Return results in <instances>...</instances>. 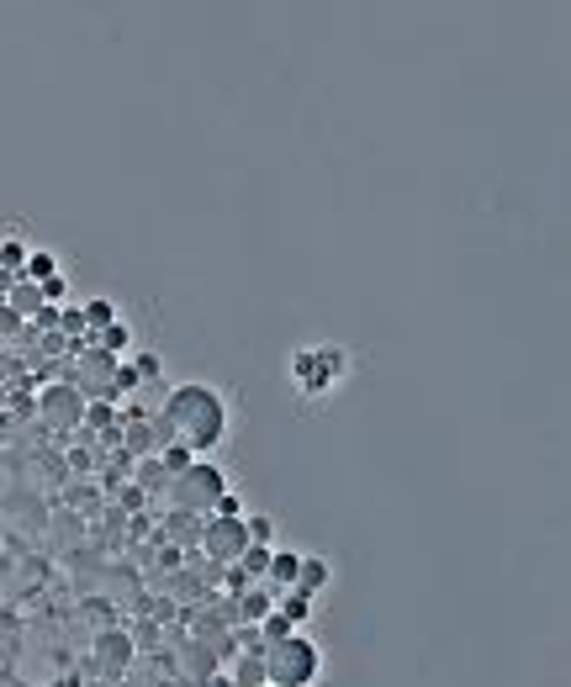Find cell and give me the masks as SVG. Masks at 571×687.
<instances>
[{
    "instance_id": "obj_11",
    "label": "cell",
    "mask_w": 571,
    "mask_h": 687,
    "mask_svg": "<svg viewBox=\"0 0 571 687\" xmlns=\"http://www.w3.org/2000/svg\"><path fill=\"white\" fill-rule=\"evenodd\" d=\"M217 666H223V656H217V645H207V640H191V645H186V672H191L196 682H212Z\"/></svg>"
},
{
    "instance_id": "obj_21",
    "label": "cell",
    "mask_w": 571,
    "mask_h": 687,
    "mask_svg": "<svg viewBox=\"0 0 571 687\" xmlns=\"http://www.w3.org/2000/svg\"><path fill=\"white\" fill-rule=\"evenodd\" d=\"M191 460H196V455H191V450H186V444H180V439H175V444H164V450H159V466L170 471V476H175V471H186Z\"/></svg>"
},
{
    "instance_id": "obj_10",
    "label": "cell",
    "mask_w": 571,
    "mask_h": 687,
    "mask_svg": "<svg viewBox=\"0 0 571 687\" xmlns=\"http://www.w3.org/2000/svg\"><path fill=\"white\" fill-rule=\"evenodd\" d=\"M6 307H11L22 323H32V318H38V312L48 307V302H43V286H32V281H16V286L6 291Z\"/></svg>"
},
{
    "instance_id": "obj_19",
    "label": "cell",
    "mask_w": 571,
    "mask_h": 687,
    "mask_svg": "<svg viewBox=\"0 0 571 687\" xmlns=\"http://www.w3.org/2000/svg\"><path fill=\"white\" fill-rule=\"evenodd\" d=\"M275 614H286L291 624H302V619L312 614V598H307V592H297V587H286V598H281V608H275Z\"/></svg>"
},
{
    "instance_id": "obj_5",
    "label": "cell",
    "mask_w": 571,
    "mask_h": 687,
    "mask_svg": "<svg viewBox=\"0 0 571 687\" xmlns=\"http://www.w3.org/2000/svg\"><path fill=\"white\" fill-rule=\"evenodd\" d=\"M244 550H249V529H244V518H223V513H212L207 524H201V555H207L212 566H233Z\"/></svg>"
},
{
    "instance_id": "obj_22",
    "label": "cell",
    "mask_w": 571,
    "mask_h": 687,
    "mask_svg": "<svg viewBox=\"0 0 571 687\" xmlns=\"http://www.w3.org/2000/svg\"><path fill=\"white\" fill-rule=\"evenodd\" d=\"M244 529H249V545H270L275 540V524L265 513H244Z\"/></svg>"
},
{
    "instance_id": "obj_12",
    "label": "cell",
    "mask_w": 571,
    "mask_h": 687,
    "mask_svg": "<svg viewBox=\"0 0 571 687\" xmlns=\"http://www.w3.org/2000/svg\"><path fill=\"white\" fill-rule=\"evenodd\" d=\"M297 566H302V555L297 550H270V571H265V587H291L297 582Z\"/></svg>"
},
{
    "instance_id": "obj_15",
    "label": "cell",
    "mask_w": 571,
    "mask_h": 687,
    "mask_svg": "<svg viewBox=\"0 0 571 687\" xmlns=\"http://www.w3.org/2000/svg\"><path fill=\"white\" fill-rule=\"evenodd\" d=\"M80 312H85V333H101V328L122 323V318H117V302H106V296H96V302H85Z\"/></svg>"
},
{
    "instance_id": "obj_20",
    "label": "cell",
    "mask_w": 571,
    "mask_h": 687,
    "mask_svg": "<svg viewBox=\"0 0 571 687\" xmlns=\"http://www.w3.org/2000/svg\"><path fill=\"white\" fill-rule=\"evenodd\" d=\"M117 423V402H85V429L96 434V429H112Z\"/></svg>"
},
{
    "instance_id": "obj_16",
    "label": "cell",
    "mask_w": 571,
    "mask_h": 687,
    "mask_svg": "<svg viewBox=\"0 0 571 687\" xmlns=\"http://www.w3.org/2000/svg\"><path fill=\"white\" fill-rule=\"evenodd\" d=\"M53 275H59V259H53V254H43V249H32V254H27V270H22V281H32V286H48Z\"/></svg>"
},
{
    "instance_id": "obj_24",
    "label": "cell",
    "mask_w": 571,
    "mask_h": 687,
    "mask_svg": "<svg viewBox=\"0 0 571 687\" xmlns=\"http://www.w3.org/2000/svg\"><path fill=\"white\" fill-rule=\"evenodd\" d=\"M0 349H6V339H0Z\"/></svg>"
},
{
    "instance_id": "obj_2",
    "label": "cell",
    "mask_w": 571,
    "mask_h": 687,
    "mask_svg": "<svg viewBox=\"0 0 571 687\" xmlns=\"http://www.w3.org/2000/svg\"><path fill=\"white\" fill-rule=\"evenodd\" d=\"M260 661H265V687H312L323 677V651L302 629H291L275 645H260Z\"/></svg>"
},
{
    "instance_id": "obj_13",
    "label": "cell",
    "mask_w": 571,
    "mask_h": 687,
    "mask_svg": "<svg viewBox=\"0 0 571 687\" xmlns=\"http://www.w3.org/2000/svg\"><path fill=\"white\" fill-rule=\"evenodd\" d=\"M90 349H101V355H112V360H122L127 349H133V328H127V323H112V328L90 333Z\"/></svg>"
},
{
    "instance_id": "obj_1",
    "label": "cell",
    "mask_w": 571,
    "mask_h": 687,
    "mask_svg": "<svg viewBox=\"0 0 571 687\" xmlns=\"http://www.w3.org/2000/svg\"><path fill=\"white\" fill-rule=\"evenodd\" d=\"M159 418L175 429V439L186 444V450L201 460L207 450H217V444L228 439V397L217 392V386L207 381H186V386H175L170 397H164L159 407Z\"/></svg>"
},
{
    "instance_id": "obj_8",
    "label": "cell",
    "mask_w": 571,
    "mask_h": 687,
    "mask_svg": "<svg viewBox=\"0 0 571 687\" xmlns=\"http://www.w3.org/2000/svg\"><path fill=\"white\" fill-rule=\"evenodd\" d=\"M270 608H275V587L254 582V587H244V598L233 603V624H260Z\"/></svg>"
},
{
    "instance_id": "obj_4",
    "label": "cell",
    "mask_w": 571,
    "mask_h": 687,
    "mask_svg": "<svg viewBox=\"0 0 571 687\" xmlns=\"http://www.w3.org/2000/svg\"><path fill=\"white\" fill-rule=\"evenodd\" d=\"M291 381H297L302 397H334L339 386L349 381V349L339 344H323V349H297V360H291Z\"/></svg>"
},
{
    "instance_id": "obj_9",
    "label": "cell",
    "mask_w": 571,
    "mask_h": 687,
    "mask_svg": "<svg viewBox=\"0 0 571 687\" xmlns=\"http://www.w3.org/2000/svg\"><path fill=\"white\" fill-rule=\"evenodd\" d=\"M328 582H334V566H328L323 555H302V566H297V582H291V587H297V592H307V598H318V592H323Z\"/></svg>"
},
{
    "instance_id": "obj_17",
    "label": "cell",
    "mask_w": 571,
    "mask_h": 687,
    "mask_svg": "<svg viewBox=\"0 0 571 687\" xmlns=\"http://www.w3.org/2000/svg\"><path fill=\"white\" fill-rule=\"evenodd\" d=\"M27 254H32V249L22 244V238H6V244H0V270L22 281V270H27Z\"/></svg>"
},
{
    "instance_id": "obj_14",
    "label": "cell",
    "mask_w": 571,
    "mask_h": 687,
    "mask_svg": "<svg viewBox=\"0 0 571 687\" xmlns=\"http://www.w3.org/2000/svg\"><path fill=\"white\" fill-rule=\"evenodd\" d=\"M270 550H275V545H249V550L233 561L238 571H244V582H265V571H270Z\"/></svg>"
},
{
    "instance_id": "obj_7",
    "label": "cell",
    "mask_w": 571,
    "mask_h": 687,
    "mask_svg": "<svg viewBox=\"0 0 571 687\" xmlns=\"http://www.w3.org/2000/svg\"><path fill=\"white\" fill-rule=\"evenodd\" d=\"M38 413H43V423H53V429H80L85 423V397L69 381H53V386L38 392Z\"/></svg>"
},
{
    "instance_id": "obj_23",
    "label": "cell",
    "mask_w": 571,
    "mask_h": 687,
    "mask_svg": "<svg viewBox=\"0 0 571 687\" xmlns=\"http://www.w3.org/2000/svg\"><path fill=\"white\" fill-rule=\"evenodd\" d=\"M16 333H27V323L16 318V312H11L6 302H0V339H16Z\"/></svg>"
},
{
    "instance_id": "obj_6",
    "label": "cell",
    "mask_w": 571,
    "mask_h": 687,
    "mask_svg": "<svg viewBox=\"0 0 571 687\" xmlns=\"http://www.w3.org/2000/svg\"><path fill=\"white\" fill-rule=\"evenodd\" d=\"M133 661H138V645H133V635H122V629H101V635L90 640V672L106 677V682L127 677Z\"/></svg>"
},
{
    "instance_id": "obj_3",
    "label": "cell",
    "mask_w": 571,
    "mask_h": 687,
    "mask_svg": "<svg viewBox=\"0 0 571 687\" xmlns=\"http://www.w3.org/2000/svg\"><path fill=\"white\" fill-rule=\"evenodd\" d=\"M164 497H170V513H191V518H212L217 503L228 497V476L212 460H191L186 471H175L164 481Z\"/></svg>"
},
{
    "instance_id": "obj_18",
    "label": "cell",
    "mask_w": 571,
    "mask_h": 687,
    "mask_svg": "<svg viewBox=\"0 0 571 687\" xmlns=\"http://www.w3.org/2000/svg\"><path fill=\"white\" fill-rule=\"evenodd\" d=\"M170 540H175V545H201V518L170 513Z\"/></svg>"
}]
</instances>
